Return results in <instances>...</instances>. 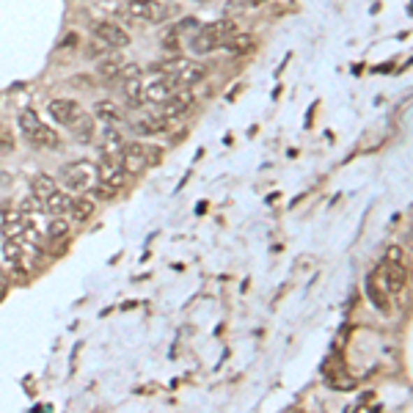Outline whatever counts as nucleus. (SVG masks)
I'll use <instances>...</instances> for the list:
<instances>
[{
  "label": "nucleus",
  "instance_id": "nucleus-11",
  "mask_svg": "<svg viewBox=\"0 0 413 413\" xmlns=\"http://www.w3.org/2000/svg\"><path fill=\"white\" fill-rule=\"evenodd\" d=\"M66 130H69V133H72L75 138H78V140H83V143H92V140H94V133H96L94 116H92V113H86L83 108H78V113H75V116L69 119Z\"/></svg>",
  "mask_w": 413,
  "mask_h": 413
},
{
  "label": "nucleus",
  "instance_id": "nucleus-1",
  "mask_svg": "<svg viewBox=\"0 0 413 413\" xmlns=\"http://www.w3.org/2000/svg\"><path fill=\"white\" fill-rule=\"evenodd\" d=\"M234 31H237L234 22L226 20V17H224V20H215V22H207L204 28H196V31H193V36H190V50H193L196 55L215 52V50H221V47L226 45V39H229Z\"/></svg>",
  "mask_w": 413,
  "mask_h": 413
},
{
  "label": "nucleus",
  "instance_id": "nucleus-14",
  "mask_svg": "<svg viewBox=\"0 0 413 413\" xmlns=\"http://www.w3.org/2000/svg\"><path fill=\"white\" fill-rule=\"evenodd\" d=\"M94 116L102 119V122H108V124H122V122H124V110H122V105H116L113 99H102V102H96Z\"/></svg>",
  "mask_w": 413,
  "mask_h": 413
},
{
  "label": "nucleus",
  "instance_id": "nucleus-7",
  "mask_svg": "<svg viewBox=\"0 0 413 413\" xmlns=\"http://www.w3.org/2000/svg\"><path fill=\"white\" fill-rule=\"evenodd\" d=\"M196 96L190 89H177L171 96H166L163 102H157V113L166 119V122H174V119H182L184 113H190Z\"/></svg>",
  "mask_w": 413,
  "mask_h": 413
},
{
  "label": "nucleus",
  "instance_id": "nucleus-16",
  "mask_svg": "<svg viewBox=\"0 0 413 413\" xmlns=\"http://www.w3.org/2000/svg\"><path fill=\"white\" fill-rule=\"evenodd\" d=\"M78 108H80V105H78V102H72V99H52V102H50V116H52L58 124H64V127H66V124H69V119L78 113Z\"/></svg>",
  "mask_w": 413,
  "mask_h": 413
},
{
  "label": "nucleus",
  "instance_id": "nucleus-24",
  "mask_svg": "<svg viewBox=\"0 0 413 413\" xmlns=\"http://www.w3.org/2000/svg\"><path fill=\"white\" fill-rule=\"evenodd\" d=\"M66 231H69L66 218H64V215H52V221H50V226H47V237H50V240H64Z\"/></svg>",
  "mask_w": 413,
  "mask_h": 413
},
{
  "label": "nucleus",
  "instance_id": "nucleus-19",
  "mask_svg": "<svg viewBox=\"0 0 413 413\" xmlns=\"http://www.w3.org/2000/svg\"><path fill=\"white\" fill-rule=\"evenodd\" d=\"M122 92L127 96V105L130 108H140L143 105V80H140V75L138 78H130V80H122Z\"/></svg>",
  "mask_w": 413,
  "mask_h": 413
},
{
  "label": "nucleus",
  "instance_id": "nucleus-29",
  "mask_svg": "<svg viewBox=\"0 0 413 413\" xmlns=\"http://www.w3.org/2000/svg\"><path fill=\"white\" fill-rule=\"evenodd\" d=\"M177 45H180V39H177V31H168V34H166V39H163V47L174 50Z\"/></svg>",
  "mask_w": 413,
  "mask_h": 413
},
{
  "label": "nucleus",
  "instance_id": "nucleus-17",
  "mask_svg": "<svg viewBox=\"0 0 413 413\" xmlns=\"http://www.w3.org/2000/svg\"><path fill=\"white\" fill-rule=\"evenodd\" d=\"M124 64H127V58H122L119 52H116V55H105V58L96 64V72H99V78H105V80H119V72H122Z\"/></svg>",
  "mask_w": 413,
  "mask_h": 413
},
{
  "label": "nucleus",
  "instance_id": "nucleus-22",
  "mask_svg": "<svg viewBox=\"0 0 413 413\" xmlns=\"http://www.w3.org/2000/svg\"><path fill=\"white\" fill-rule=\"evenodd\" d=\"M226 52L231 55H242V52H248L251 47H254V39H251V34H240V31H234L229 39H226Z\"/></svg>",
  "mask_w": 413,
  "mask_h": 413
},
{
  "label": "nucleus",
  "instance_id": "nucleus-9",
  "mask_svg": "<svg viewBox=\"0 0 413 413\" xmlns=\"http://www.w3.org/2000/svg\"><path fill=\"white\" fill-rule=\"evenodd\" d=\"M96 180L113 184V187L119 190V187L124 184V180H127V171H124V166H122V157H119V154H102L99 163H96Z\"/></svg>",
  "mask_w": 413,
  "mask_h": 413
},
{
  "label": "nucleus",
  "instance_id": "nucleus-28",
  "mask_svg": "<svg viewBox=\"0 0 413 413\" xmlns=\"http://www.w3.org/2000/svg\"><path fill=\"white\" fill-rule=\"evenodd\" d=\"M403 248L400 245H389V251H386V262H394V265H403Z\"/></svg>",
  "mask_w": 413,
  "mask_h": 413
},
{
  "label": "nucleus",
  "instance_id": "nucleus-13",
  "mask_svg": "<svg viewBox=\"0 0 413 413\" xmlns=\"http://www.w3.org/2000/svg\"><path fill=\"white\" fill-rule=\"evenodd\" d=\"M383 278H386L389 292H403V289H405V284H408V270H405V265L383 262Z\"/></svg>",
  "mask_w": 413,
  "mask_h": 413
},
{
  "label": "nucleus",
  "instance_id": "nucleus-26",
  "mask_svg": "<svg viewBox=\"0 0 413 413\" xmlns=\"http://www.w3.org/2000/svg\"><path fill=\"white\" fill-rule=\"evenodd\" d=\"M94 193V198H102V201H110V198H116V187L113 184H108V182H96V187L92 190Z\"/></svg>",
  "mask_w": 413,
  "mask_h": 413
},
{
  "label": "nucleus",
  "instance_id": "nucleus-5",
  "mask_svg": "<svg viewBox=\"0 0 413 413\" xmlns=\"http://www.w3.org/2000/svg\"><path fill=\"white\" fill-rule=\"evenodd\" d=\"M96 177V166L89 160H75V163H66L61 171H58V180L66 190H89Z\"/></svg>",
  "mask_w": 413,
  "mask_h": 413
},
{
  "label": "nucleus",
  "instance_id": "nucleus-18",
  "mask_svg": "<svg viewBox=\"0 0 413 413\" xmlns=\"http://www.w3.org/2000/svg\"><path fill=\"white\" fill-rule=\"evenodd\" d=\"M66 212L72 215V221L83 224V221H89V218L94 215V201L92 198H83V196L69 198V210H66Z\"/></svg>",
  "mask_w": 413,
  "mask_h": 413
},
{
  "label": "nucleus",
  "instance_id": "nucleus-15",
  "mask_svg": "<svg viewBox=\"0 0 413 413\" xmlns=\"http://www.w3.org/2000/svg\"><path fill=\"white\" fill-rule=\"evenodd\" d=\"M130 127L136 130L138 136H157V133H163L168 124H166V119H163L160 113H154V116H140Z\"/></svg>",
  "mask_w": 413,
  "mask_h": 413
},
{
  "label": "nucleus",
  "instance_id": "nucleus-8",
  "mask_svg": "<svg viewBox=\"0 0 413 413\" xmlns=\"http://www.w3.org/2000/svg\"><path fill=\"white\" fill-rule=\"evenodd\" d=\"M92 31L102 45L113 47V50H122V47H127L130 42H133V39H130V34H127L122 25L110 22V20H99V22H94Z\"/></svg>",
  "mask_w": 413,
  "mask_h": 413
},
{
  "label": "nucleus",
  "instance_id": "nucleus-23",
  "mask_svg": "<svg viewBox=\"0 0 413 413\" xmlns=\"http://www.w3.org/2000/svg\"><path fill=\"white\" fill-rule=\"evenodd\" d=\"M184 61H187V58H166V61H157V64H152V72L174 78V75L184 66Z\"/></svg>",
  "mask_w": 413,
  "mask_h": 413
},
{
  "label": "nucleus",
  "instance_id": "nucleus-30",
  "mask_svg": "<svg viewBox=\"0 0 413 413\" xmlns=\"http://www.w3.org/2000/svg\"><path fill=\"white\" fill-rule=\"evenodd\" d=\"M248 3H251V6H256V3H262V0H248Z\"/></svg>",
  "mask_w": 413,
  "mask_h": 413
},
{
  "label": "nucleus",
  "instance_id": "nucleus-25",
  "mask_svg": "<svg viewBox=\"0 0 413 413\" xmlns=\"http://www.w3.org/2000/svg\"><path fill=\"white\" fill-rule=\"evenodd\" d=\"M367 295L372 298V303H375L380 312H386V309H389V303H386V295H383V292L375 287V281H372V278L367 281Z\"/></svg>",
  "mask_w": 413,
  "mask_h": 413
},
{
  "label": "nucleus",
  "instance_id": "nucleus-27",
  "mask_svg": "<svg viewBox=\"0 0 413 413\" xmlns=\"http://www.w3.org/2000/svg\"><path fill=\"white\" fill-rule=\"evenodd\" d=\"M14 143H17V140H14V133H11V130H8V127L0 122V149L11 152V149H14Z\"/></svg>",
  "mask_w": 413,
  "mask_h": 413
},
{
  "label": "nucleus",
  "instance_id": "nucleus-3",
  "mask_svg": "<svg viewBox=\"0 0 413 413\" xmlns=\"http://www.w3.org/2000/svg\"><path fill=\"white\" fill-rule=\"evenodd\" d=\"M34 198L42 204V210L50 212V215H66V210H69V196L47 174H39L34 180Z\"/></svg>",
  "mask_w": 413,
  "mask_h": 413
},
{
  "label": "nucleus",
  "instance_id": "nucleus-21",
  "mask_svg": "<svg viewBox=\"0 0 413 413\" xmlns=\"http://www.w3.org/2000/svg\"><path fill=\"white\" fill-rule=\"evenodd\" d=\"M3 259L11 268H22V245L17 242V237H6L3 240Z\"/></svg>",
  "mask_w": 413,
  "mask_h": 413
},
{
  "label": "nucleus",
  "instance_id": "nucleus-4",
  "mask_svg": "<svg viewBox=\"0 0 413 413\" xmlns=\"http://www.w3.org/2000/svg\"><path fill=\"white\" fill-rule=\"evenodd\" d=\"M119 157H122V166H124L127 174H140L143 168H149V166L160 157V152L152 149L149 143H138V140H133V143H124V146H122Z\"/></svg>",
  "mask_w": 413,
  "mask_h": 413
},
{
  "label": "nucleus",
  "instance_id": "nucleus-10",
  "mask_svg": "<svg viewBox=\"0 0 413 413\" xmlns=\"http://www.w3.org/2000/svg\"><path fill=\"white\" fill-rule=\"evenodd\" d=\"M177 89H180V86L174 83V78H168V75H154L152 80L143 83V96H146L149 102H163L166 96H171Z\"/></svg>",
  "mask_w": 413,
  "mask_h": 413
},
{
  "label": "nucleus",
  "instance_id": "nucleus-12",
  "mask_svg": "<svg viewBox=\"0 0 413 413\" xmlns=\"http://www.w3.org/2000/svg\"><path fill=\"white\" fill-rule=\"evenodd\" d=\"M204 78H207V69H204L201 64H196V61H184V66L174 75V83H177L180 89H193V86H198Z\"/></svg>",
  "mask_w": 413,
  "mask_h": 413
},
{
  "label": "nucleus",
  "instance_id": "nucleus-2",
  "mask_svg": "<svg viewBox=\"0 0 413 413\" xmlns=\"http://www.w3.org/2000/svg\"><path fill=\"white\" fill-rule=\"evenodd\" d=\"M20 130H22V136H25L28 143H34L39 149H61V136L50 124H45L39 119V113L31 110V108L20 113Z\"/></svg>",
  "mask_w": 413,
  "mask_h": 413
},
{
  "label": "nucleus",
  "instance_id": "nucleus-6",
  "mask_svg": "<svg viewBox=\"0 0 413 413\" xmlns=\"http://www.w3.org/2000/svg\"><path fill=\"white\" fill-rule=\"evenodd\" d=\"M127 14L136 20V22H146V25H157L168 17V8L166 3L160 0H127Z\"/></svg>",
  "mask_w": 413,
  "mask_h": 413
},
{
  "label": "nucleus",
  "instance_id": "nucleus-20",
  "mask_svg": "<svg viewBox=\"0 0 413 413\" xmlns=\"http://www.w3.org/2000/svg\"><path fill=\"white\" fill-rule=\"evenodd\" d=\"M122 146H124V138H122V133H119L113 124H108V127H105V133H102V154H119V152H122Z\"/></svg>",
  "mask_w": 413,
  "mask_h": 413
}]
</instances>
